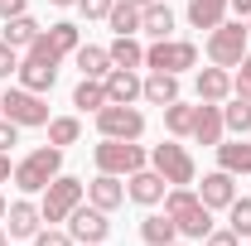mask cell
<instances>
[{"instance_id":"obj_16","label":"cell","mask_w":251,"mask_h":246,"mask_svg":"<svg viewBox=\"0 0 251 246\" xmlns=\"http://www.w3.org/2000/svg\"><path fill=\"white\" fill-rule=\"evenodd\" d=\"M193 92H198V101H227L232 97V73L227 68H203L198 77H193Z\"/></svg>"},{"instance_id":"obj_12","label":"cell","mask_w":251,"mask_h":246,"mask_svg":"<svg viewBox=\"0 0 251 246\" xmlns=\"http://www.w3.org/2000/svg\"><path fill=\"white\" fill-rule=\"evenodd\" d=\"M164 193H169V179H164L159 169H135V174H130V184H126V198H130V203H140V208L164 203Z\"/></svg>"},{"instance_id":"obj_13","label":"cell","mask_w":251,"mask_h":246,"mask_svg":"<svg viewBox=\"0 0 251 246\" xmlns=\"http://www.w3.org/2000/svg\"><path fill=\"white\" fill-rule=\"evenodd\" d=\"M101 87H106V101H116V106H135L145 77H135V68H111V73L101 77Z\"/></svg>"},{"instance_id":"obj_35","label":"cell","mask_w":251,"mask_h":246,"mask_svg":"<svg viewBox=\"0 0 251 246\" xmlns=\"http://www.w3.org/2000/svg\"><path fill=\"white\" fill-rule=\"evenodd\" d=\"M34 246H73V232H58V227H39V232H34Z\"/></svg>"},{"instance_id":"obj_30","label":"cell","mask_w":251,"mask_h":246,"mask_svg":"<svg viewBox=\"0 0 251 246\" xmlns=\"http://www.w3.org/2000/svg\"><path fill=\"white\" fill-rule=\"evenodd\" d=\"M106 20H111V29H116V34H140V5H126V0H116Z\"/></svg>"},{"instance_id":"obj_40","label":"cell","mask_w":251,"mask_h":246,"mask_svg":"<svg viewBox=\"0 0 251 246\" xmlns=\"http://www.w3.org/2000/svg\"><path fill=\"white\" fill-rule=\"evenodd\" d=\"M25 5H29V0H0V20H15V15H25Z\"/></svg>"},{"instance_id":"obj_4","label":"cell","mask_w":251,"mask_h":246,"mask_svg":"<svg viewBox=\"0 0 251 246\" xmlns=\"http://www.w3.org/2000/svg\"><path fill=\"white\" fill-rule=\"evenodd\" d=\"M247 44H251L247 20H222L218 29L208 34V58L218 63V68H237V63L247 58Z\"/></svg>"},{"instance_id":"obj_18","label":"cell","mask_w":251,"mask_h":246,"mask_svg":"<svg viewBox=\"0 0 251 246\" xmlns=\"http://www.w3.org/2000/svg\"><path fill=\"white\" fill-rule=\"evenodd\" d=\"M140 97H145L150 106H169V101H179V73H150L145 87H140Z\"/></svg>"},{"instance_id":"obj_20","label":"cell","mask_w":251,"mask_h":246,"mask_svg":"<svg viewBox=\"0 0 251 246\" xmlns=\"http://www.w3.org/2000/svg\"><path fill=\"white\" fill-rule=\"evenodd\" d=\"M140 242H145V246H169V242H179L174 217H169V213H150L145 222H140Z\"/></svg>"},{"instance_id":"obj_24","label":"cell","mask_w":251,"mask_h":246,"mask_svg":"<svg viewBox=\"0 0 251 246\" xmlns=\"http://www.w3.org/2000/svg\"><path fill=\"white\" fill-rule=\"evenodd\" d=\"M73 58H77V68H82V77H97V82H101V77L111 73V53H106V49H97V44H77V53H73Z\"/></svg>"},{"instance_id":"obj_34","label":"cell","mask_w":251,"mask_h":246,"mask_svg":"<svg viewBox=\"0 0 251 246\" xmlns=\"http://www.w3.org/2000/svg\"><path fill=\"white\" fill-rule=\"evenodd\" d=\"M232 97L251 101V53H247L242 63H237V77H232Z\"/></svg>"},{"instance_id":"obj_33","label":"cell","mask_w":251,"mask_h":246,"mask_svg":"<svg viewBox=\"0 0 251 246\" xmlns=\"http://www.w3.org/2000/svg\"><path fill=\"white\" fill-rule=\"evenodd\" d=\"M227 227H232L237 237H251V198H232V208H227Z\"/></svg>"},{"instance_id":"obj_49","label":"cell","mask_w":251,"mask_h":246,"mask_svg":"<svg viewBox=\"0 0 251 246\" xmlns=\"http://www.w3.org/2000/svg\"><path fill=\"white\" fill-rule=\"evenodd\" d=\"M92 246H101V242H92Z\"/></svg>"},{"instance_id":"obj_45","label":"cell","mask_w":251,"mask_h":246,"mask_svg":"<svg viewBox=\"0 0 251 246\" xmlns=\"http://www.w3.org/2000/svg\"><path fill=\"white\" fill-rule=\"evenodd\" d=\"M0 246H10V237H5V227H0Z\"/></svg>"},{"instance_id":"obj_8","label":"cell","mask_w":251,"mask_h":246,"mask_svg":"<svg viewBox=\"0 0 251 246\" xmlns=\"http://www.w3.org/2000/svg\"><path fill=\"white\" fill-rule=\"evenodd\" d=\"M198 63V49L188 44V39H155L150 49H145V68L150 73H184Z\"/></svg>"},{"instance_id":"obj_9","label":"cell","mask_w":251,"mask_h":246,"mask_svg":"<svg viewBox=\"0 0 251 246\" xmlns=\"http://www.w3.org/2000/svg\"><path fill=\"white\" fill-rule=\"evenodd\" d=\"M150 169H159V174L169 179V188H188L193 184V154H188L184 145H174V140H164V145L150 150Z\"/></svg>"},{"instance_id":"obj_21","label":"cell","mask_w":251,"mask_h":246,"mask_svg":"<svg viewBox=\"0 0 251 246\" xmlns=\"http://www.w3.org/2000/svg\"><path fill=\"white\" fill-rule=\"evenodd\" d=\"M140 29L150 34V39H169V34H174V10L159 5V0H150V5L140 10Z\"/></svg>"},{"instance_id":"obj_17","label":"cell","mask_w":251,"mask_h":246,"mask_svg":"<svg viewBox=\"0 0 251 246\" xmlns=\"http://www.w3.org/2000/svg\"><path fill=\"white\" fill-rule=\"evenodd\" d=\"M87 203H97L101 213H111V208L126 203V184L116 179V174H97L92 184H87Z\"/></svg>"},{"instance_id":"obj_43","label":"cell","mask_w":251,"mask_h":246,"mask_svg":"<svg viewBox=\"0 0 251 246\" xmlns=\"http://www.w3.org/2000/svg\"><path fill=\"white\" fill-rule=\"evenodd\" d=\"M5 208H10V203H5V193H0V222H5Z\"/></svg>"},{"instance_id":"obj_37","label":"cell","mask_w":251,"mask_h":246,"mask_svg":"<svg viewBox=\"0 0 251 246\" xmlns=\"http://www.w3.org/2000/svg\"><path fill=\"white\" fill-rule=\"evenodd\" d=\"M111 5H116V0H77V10H82L87 20H106V15H111Z\"/></svg>"},{"instance_id":"obj_23","label":"cell","mask_w":251,"mask_h":246,"mask_svg":"<svg viewBox=\"0 0 251 246\" xmlns=\"http://www.w3.org/2000/svg\"><path fill=\"white\" fill-rule=\"evenodd\" d=\"M218 169L227 174H251V140H232V145H218Z\"/></svg>"},{"instance_id":"obj_46","label":"cell","mask_w":251,"mask_h":246,"mask_svg":"<svg viewBox=\"0 0 251 246\" xmlns=\"http://www.w3.org/2000/svg\"><path fill=\"white\" fill-rule=\"evenodd\" d=\"M53 5H77V0H53Z\"/></svg>"},{"instance_id":"obj_48","label":"cell","mask_w":251,"mask_h":246,"mask_svg":"<svg viewBox=\"0 0 251 246\" xmlns=\"http://www.w3.org/2000/svg\"><path fill=\"white\" fill-rule=\"evenodd\" d=\"M247 34H251V20H247Z\"/></svg>"},{"instance_id":"obj_26","label":"cell","mask_w":251,"mask_h":246,"mask_svg":"<svg viewBox=\"0 0 251 246\" xmlns=\"http://www.w3.org/2000/svg\"><path fill=\"white\" fill-rule=\"evenodd\" d=\"M106 53H111V68H140L145 63V49L135 44V34H116Z\"/></svg>"},{"instance_id":"obj_31","label":"cell","mask_w":251,"mask_h":246,"mask_svg":"<svg viewBox=\"0 0 251 246\" xmlns=\"http://www.w3.org/2000/svg\"><path fill=\"white\" fill-rule=\"evenodd\" d=\"M222 125L237 130V135H251V101L232 97V106H222Z\"/></svg>"},{"instance_id":"obj_41","label":"cell","mask_w":251,"mask_h":246,"mask_svg":"<svg viewBox=\"0 0 251 246\" xmlns=\"http://www.w3.org/2000/svg\"><path fill=\"white\" fill-rule=\"evenodd\" d=\"M232 10H237V20H251V0H227Z\"/></svg>"},{"instance_id":"obj_6","label":"cell","mask_w":251,"mask_h":246,"mask_svg":"<svg viewBox=\"0 0 251 246\" xmlns=\"http://www.w3.org/2000/svg\"><path fill=\"white\" fill-rule=\"evenodd\" d=\"M97 169H101V174H116V179H130V174H135V169H145V150H140V145H135V140H106V135H101V145H97Z\"/></svg>"},{"instance_id":"obj_2","label":"cell","mask_w":251,"mask_h":246,"mask_svg":"<svg viewBox=\"0 0 251 246\" xmlns=\"http://www.w3.org/2000/svg\"><path fill=\"white\" fill-rule=\"evenodd\" d=\"M58 63L63 53H53V44L39 34L29 49H25V58H20V87H29V92H53V82H58Z\"/></svg>"},{"instance_id":"obj_5","label":"cell","mask_w":251,"mask_h":246,"mask_svg":"<svg viewBox=\"0 0 251 246\" xmlns=\"http://www.w3.org/2000/svg\"><path fill=\"white\" fill-rule=\"evenodd\" d=\"M82 198H87V184H82V179H73V174H58L53 184L44 188L39 213H44V222H68V213H73Z\"/></svg>"},{"instance_id":"obj_27","label":"cell","mask_w":251,"mask_h":246,"mask_svg":"<svg viewBox=\"0 0 251 246\" xmlns=\"http://www.w3.org/2000/svg\"><path fill=\"white\" fill-rule=\"evenodd\" d=\"M49 44H53V53H77V44H82V34H77V25H68V20H58V25H49V34H44Z\"/></svg>"},{"instance_id":"obj_38","label":"cell","mask_w":251,"mask_h":246,"mask_svg":"<svg viewBox=\"0 0 251 246\" xmlns=\"http://www.w3.org/2000/svg\"><path fill=\"white\" fill-rule=\"evenodd\" d=\"M203 246H242V237H237V232H232V227H213V232H208V237H203Z\"/></svg>"},{"instance_id":"obj_15","label":"cell","mask_w":251,"mask_h":246,"mask_svg":"<svg viewBox=\"0 0 251 246\" xmlns=\"http://www.w3.org/2000/svg\"><path fill=\"white\" fill-rule=\"evenodd\" d=\"M198 198H203V208H232V198H237V174H227V169H213V174H203V188H198Z\"/></svg>"},{"instance_id":"obj_29","label":"cell","mask_w":251,"mask_h":246,"mask_svg":"<svg viewBox=\"0 0 251 246\" xmlns=\"http://www.w3.org/2000/svg\"><path fill=\"white\" fill-rule=\"evenodd\" d=\"M77 135H82V121L77 116H53L49 121V145H77Z\"/></svg>"},{"instance_id":"obj_36","label":"cell","mask_w":251,"mask_h":246,"mask_svg":"<svg viewBox=\"0 0 251 246\" xmlns=\"http://www.w3.org/2000/svg\"><path fill=\"white\" fill-rule=\"evenodd\" d=\"M15 73H20V49H10L0 39V77H15Z\"/></svg>"},{"instance_id":"obj_25","label":"cell","mask_w":251,"mask_h":246,"mask_svg":"<svg viewBox=\"0 0 251 246\" xmlns=\"http://www.w3.org/2000/svg\"><path fill=\"white\" fill-rule=\"evenodd\" d=\"M39 25H34L29 15H15V20H5V29H0V39H5V44H10V49H29L34 39H39Z\"/></svg>"},{"instance_id":"obj_47","label":"cell","mask_w":251,"mask_h":246,"mask_svg":"<svg viewBox=\"0 0 251 246\" xmlns=\"http://www.w3.org/2000/svg\"><path fill=\"white\" fill-rule=\"evenodd\" d=\"M169 246H184V242H169Z\"/></svg>"},{"instance_id":"obj_14","label":"cell","mask_w":251,"mask_h":246,"mask_svg":"<svg viewBox=\"0 0 251 246\" xmlns=\"http://www.w3.org/2000/svg\"><path fill=\"white\" fill-rule=\"evenodd\" d=\"M222 130H227V125H222V101H198V111H193V130H188V135H193L198 145H213V150H218V145H222Z\"/></svg>"},{"instance_id":"obj_22","label":"cell","mask_w":251,"mask_h":246,"mask_svg":"<svg viewBox=\"0 0 251 246\" xmlns=\"http://www.w3.org/2000/svg\"><path fill=\"white\" fill-rule=\"evenodd\" d=\"M227 20V0H188V25L193 29H218Z\"/></svg>"},{"instance_id":"obj_28","label":"cell","mask_w":251,"mask_h":246,"mask_svg":"<svg viewBox=\"0 0 251 246\" xmlns=\"http://www.w3.org/2000/svg\"><path fill=\"white\" fill-rule=\"evenodd\" d=\"M73 106H82V111H101V106H106V87H101L97 77H82L77 92H73Z\"/></svg>"},{"instance_id":"obj_11","label":"cell","mask_w":251,"mask_h":246,"mask_svg":"<svg viewBox=\"0 0 251 246\" xmlns=\"http://www.w3.org/2000/svg\"><path fill=\"white\" fill-rule=\"evenodd\" d=\"M68 232H73V242L92 246V242H106L111 222H106V213H101L97 203H77V208L68 213Z\"/></svg>"},{"instance_id":"obj_32","label":"cell","mask_w":251,"mask_h":246,"mask_svg":"<svg viewBox=\"0 0 251 246\" xmlns=\"http://www.w3.org/2000/svg\"><path fill=\"white\" fill-rule=\"evenodd\" d=\"M193 111H198V106L169 101V106H164V125H169V135H188V130H193Z\"/></svg>"},{"instance_id":"obj_1","label":"cell","mask_w":251,"mask_h":246,"mask_svg":"<svg viewBox=\"0 0 251 246\" xmlns=\"http://www.w3.org/2000/svg\"><path fill=\"white\" fill-rule=\"evenodd\" d=\"M164 213L174 217L179 237H188V242H203L213 232V208H203V198L193 188H169L164 193Z\"/></svg>"},{"instance_id":"obj_42","label":"cell","mask_w":251,"mask_h":246,"mask_svg":"<svg viewBox=\"0 0 251 246\" xmlns=\"http://www.w3.org/2000/svg\"><path fill=\"white\" fill-rule=\"evenodd\" d=\"M5 179H15V169H10V154L0 150V184H5Z\"/></svg>"},{"instance_id":"obj_19","label":"cell","mask_w":251,"mask_h":246,"mask_svg":"<svg viewBox=\"0 0 251 246\" xmlns=\"http://www.w3.org/2000/svg\"><path fill=\"white\" fill-rule=\"evenodd\" d=\"M5 222H10V237H34V232H39V222H44V213L34 208L29 198H20V203H10V208H5Z\"/></svg>"},{"instance_id":"obj_39","label":"cell","mask_w":251,"mask_h":246,"mask_svg":"<svg viewBox=\"0 0 251 246\" xmlns=\"http://www.w3.org/2000/svg\"><path fill=\"white\" fill-rule=\"evenodd\" d=\"M10 145H20V125H15V121H5V116H0V150L10 154Z\"/></svg>"},{"instance_id":"obj_7","label":"cell","mask_w":251,"mask_h":246,"mask_svg":"<svg viewBox=\"0 0 251 246\" xmlns=\"http://www.w3.org/2000/svg\"><path fill=\"white\" fill-rule=\"evenodd\" d=\"M0 116L15 125H49V101L44 92H29V87H10L0 97Z\"/></svg>"},{"instance_id":"obj_10","label":"cell","mask_w":251,"mask_h":246,"mask_svg":"<svg viewBox=\"0 0 251 246\" xmlns=\"http://www.w3.org/2000/svg\"><path fill=\"white\" fill-rule=\"evenodd\" d=\"M97 130H101L106 140H140V135H145V116H140L135 106L106 101V106L97 111Z\"/></svg>"},{"instance_id":"obj_3","label":"cell","mask_w":251,"mask_h":246,"mask_svg":"<svg viewBox=\"0 0 251 246\" xmlns=\"http://www.w3.org/2000/svg\"><path fill=\"white\" fill-rule=\"evenodd\" d=\"M58 174H63V150H58V145H39L34 154H25V159L15 164V184H20V193H44Z\"/></svg>"},{"instance_id":"obj_44","label":"cell","mask_w":251,"mask_h":246,"mask_svg":"<svg viewBox=\"0 0 251 246\" xmlns=\"http://www.w3.org/2000/svg\"><path fill=\"white\" fill-rule=\"evenodd\" d=\"M126 5H140V10H145V5H150V0H126Z\"/></svg>"}]
</instances>
